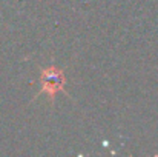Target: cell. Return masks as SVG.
<instances>
[{"label":"cell","mask_w":158,"mask_h":157,"mask_svg":"<svg viewBox=\"0 0 158 157\" xmlns=\"http://www.w3.org/2000/svg\"><path fill=\"white\" fill-rule=\"evenodd\" d=\"M61 88H63V76L58 69L48 68L42 72V91L48 93L51 99Z\"/></svg>","instance_id":"1"}]
</instances>
